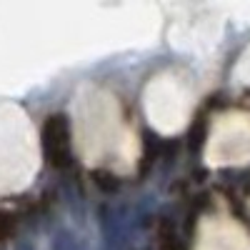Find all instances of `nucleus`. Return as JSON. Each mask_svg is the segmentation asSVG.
<instances>
[{"label": "nucleus", "instance_id": "1", "mask_svg": "<svg viewBox=\"0 0 250 250\" xmlns=\"http://www.w3.org/2000/svg\"><path fill=\"white\" fill-rule=\"evenodd\" d=\"M75 138L93 165L130 163L133 135L120 120L118 103L98 88H85L75 100Z\"/></svg>", "mask_w": 250, "mask_h": 250}, {"label": "nucleus", "instance_id": "2", "mask_svg": "<svg viewBox=\"0 0 250 250\" xmlns=\"http://www.w3.org/2000/svg\"><path fill=\"white\" fill-rule=\"evenodd\" d=\"M35 165V143L25 115L0 103V188L28 183Z\"/></svg>", "mask_w": 250, "mask_h": 250}, {"label": "nucleus", "instance_id": "3", "mask_svg": "<svg viewBox=\"0 0 250 250\" xmlns=\"http://www.w3.org/2000/svg\"><path fill=\"white\" fill-rule=\"evenodd\" d=\"M145 113L158 130L175 133L190 115V93L178 78H153V83L145 88Z\"/></svg>", "mask_w": 250, "mask_h": 250}, {"label": "nucleus", "instance_id": "4", "mask_svg": "<svg viewBox=\"0 0 250 250\" xmlns=\"http://www.w3.org/2000/svg\"><path fill=\"white\" fill-rule=\"evenodd\" d=\"M205 158L210 165H240L250 160V115L228 113L215 120Z\"/></svg>", "mask_w": 250, "mask_h": 250}, {"label": "nucleus", "instance_id": "5", "mask_svg": "<svg viewBox=\"0 0 250 250\" xmlns=\"http://www.w3.org/2000/svg\"><path fill=\"white\" fill-rule=\"evenodd\" d=\"M195 250H250V238L228 218H210L200 225Z\"/></svg>", "mask_w": 250, "mask_h": 250}, {"label": "nucleus", "instance_id": "6", "mask_svg": "<svg viewBox=\"0 0 250 250\" xmlns=\"http://www.w3.org/2000/svg\"><path fill=\"white\" fill-rule=\"evenodd\" d=\"M43 153L55 170H65L73 163V128L68 118L53 115L43 128Z\"/></svg>", "mask_w": 250, "mask_h": 250}, {"label": "nucleus", "instance_id": "7", "mask_svg": "<svg viewBox=\"0 0 250 250\" xmlns=\"http://www.w3.org/2000/svg\"><path fill=\"white\" fill-rule=\"evenodd\" d=\"M235 78L243 83V85L250 88V45L245 48V53L238 60V68H235Z\"/></svg>", "mask_w": 250, "mask_h": 250}, {"label": "nucleus", "instance_id": "8", "mask_svg": "<svg viewBox=\"0 0 250 250\" xmlns=\"http://www.w3.org/2000/svg\"><path fill=\"white\" fill-rule=\"evenodd\" d=\"M8 233V220H5V215L3 213H0V238H3Z\"/></svg>", "mask_w": 250, "mask_h": 250}, {"label": "nucleus", "instance_id": "9", "mask_svg": "<svg viewBox=\"0 0 250 250\" xmlns=\"http://www.w3.org/2000/svg\"><path fill=\"white\" fill-rule=\"evenodd\" d=\"M18 250H30V245H28V243H23V245H20Z\"/></svg>", "mask_w": 250, "mask_h": 250}]
</instances>
